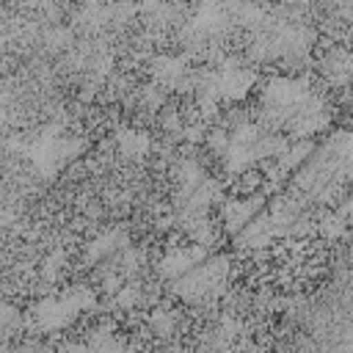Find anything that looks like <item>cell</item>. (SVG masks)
Returning a JSON list of instances; mask_svg holds the SVG:
<instances>
[{"label":"cell","instance_id":"cell-3","mask_svg":"<svg viewBox=\"0 0 353 353\" xmlns=\"http://www.w3.org/2000/svg\"><path fill=\"white\" fill-rule=\"evenodd\" d=\"M350 232V226H347V221H345V215L339 212V210H328V212H323L320 218H317V234L323 237V240H342L345 234Z\"/></svg>","mask_w":353,"mask_h":353},{"label":"cell","instance_id":"cell-4","mask_svg":"<svg viewBox=\"0 0 353 353\" xmlns=\"http://www.w3.org/2000/svg\"><path fill=\"white\" fill-rule=\"evenodd\" d=\"M149 146H152V141H149V135H146V132L124 130V132L119 135V152H121L124 157L141 160L143 154H149Z\"/></svg>","mask_w":353,"mask_h":353},{"label":"cell","instance_id":"cell-2","mask_svg":"<svg viewBox=\"0 0 353 353\" xmlns=\"http://www.w3.org/2000/svg\"><path fill=\"white\" fill-rule=\"evenodd\" d=\"M325 77L331 83H347L353 77V55L345 52V50H334L328 58H325V66H323Z\"/></svg>","mask_w":353,"mask_h":353},{"label":"cell","instance_id":"cell-5","mask_svg":"<svg viewBox=\"0 0 353 353\" xmlns=\"http://www.w3.org/2000/svg\"><path fill=\"white\" fill-rule=\"evenodd\" d=\"M339 212L345 215V221H347V226L353 229V193H350V196H347V199H345V201L339 204Z\"/></svg>","mask_w":353,"mask_h":353},{"label":"cell","instance_id":"cell-1","mask_svg":"<svg viewBox=\"0 0 353 353\" xmlns=\"http://www.w3.org/2000/svg\"><path fill=\"white\" fill-rule=\"evenodd\" d=\"M256 83V74L248 69V66H240V63H229L223 69H218V74L210 77V88L215 97L221 99H243Z\"/></svg>","mask_w":353,"mask_h":353}]
</instances>
